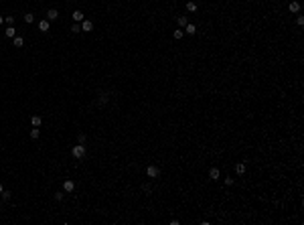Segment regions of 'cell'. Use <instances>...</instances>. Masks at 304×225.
I'll return each mask as SVG.
<instances>
[{
  "label": "cell",
  "mask_w": 304,
  "mask_h": 225,
  "mask_svg": "<svg viewBox=\"0 0 304 225\" xmlns=\"http://www.w3.org/2000/svg\"><path fill=\"white\" fill-rule=\"evenodd\" d=\"M71 154H73V158L81 160V158L85 156V146H83V144H77V146H73V148H71Z\"/></svg>",
  "instance_id": "obj_1"
},
{
  "label": "cell",
  "mask_w": 304,
  "mask_h": 225,
  "mask_svg": "<svg viewBox=\"0 0 304 225\" xmlns=\"http://www.w3.org/2000/svg\"><path fill=\"white\" fill-rule=\"evenodd\" d=\"M158 174H160V168H158V166H154V164H152V166H148V168H146V176H148V178H156Z\"/></svg>",
  "instance_id": "obj_2"
},
{
  "label": "cell",
  "mask_w": 304,
  "mask_h": 225,
  "mask_svg": "<svg viewBox=\"0 0 304 225\" xmlns=\"http://www.w3.org/2000/svg\"><path fill=\"white\" fill-rule=\"evenodd\" d=\"M81 31L83 33H91L93 31V23L91 21H81Z\"/></svg>",
  "instance_id": "obj_3"
},
{
  "label": "cell",
  "mask_w": 304,
  "mask_h": 225,
  "mask_svg": "<svg viewBox=\"0 0 304 225\" xmlns=\"http://www.w3.org/2000/svg\"><path fill=\"white\" fill-rule=\"evenodd\" d=\"M63 191H65V193H73V191H75V183L67 178V181L63 183Z\"/></svg>",
  "instance_id": "obj_4"
},
{
  "label": "cell",
  "mask_w": 304,
  "mask_h": 225,
  "mask_svg": "<svg viewBox=\"0 0 304 225\" xmlns=\"http://www.w3.org/2000/svg\"><path fill=\"white\" fill-rule=\"evenodd\" d=\"M288 10H290V12H294V14H296V12H300V2H296V0H292V2L288 4Z\"/></svg>",
  "instance_id": "obj_5"
},
{
  "label": "cell",
  "mask_w": 304,
  "mask_h": 225,
  "mask_svg": "<svg viewBox=\"0 0 304 225\" xmlns=\"http://www.w3.org/2000/svg\"><path fill=\"white\" fill-rule=\"evenodd\" d=\"M59 18V10L57 8H51L49 12H47V21H57Z\"/></svg>",
  "instance_id": "obj_6"
},
{
  "label": "cell",
  "mask_w": 304,
  "mask_h": 225,
  "mask_svg": "<svg viewBox=\"0 0 304 225\" xmlns=\"http://www.w3.org/2000/svg\"><path fill=\"white\" fill-rule=\"evenodd\" d=\"M176 23H178V29H184L189 25V18L186 16H176Z\"/></svg>",
  "instance_id": "obj_7"
},
{
  "label": "cell",
  "mask_w": 304,
  "mask_h": 225,
  "mask_svg": "<svg viewBox=\"0 0 304 225\" xmlns=\"http://www.w3.org/2000/svg\"><path fill=\"white\" fill-rule=\"evenodd\" d=\"M31 124H33V128H39V126L43 124V118H41V116H33V118H31Z\"/></svg>",
  "instance_id": "obj_8"
},
{
  "label": "cell",
  "mask_w": 304,
  "mask_h": 225,
  "mask_svg": "<svg viewBox=\"0 0 304 225\" xmlns=\"http://www.w3.org/2000/svg\"><path fill=\"white\" fill-rule=\"evenodd\" d=\"M71 18H73L75 23H81V21H83V12H81V10H75V12L71 14Z\"/></svg>",
  "instance_id": "obj_9"
},
{
  "label": "cell",
  "mask_w": 304,
  "mask_h": 225,
  "mask_svg": "<svg viewBox=\"0 0 304 225\" xmlns=\"http://www.w3.org/2000/svg\"><path fill=\"white\" fill-rule=\"evenodd\" d=\"M195 33H197V27H195V25H191V23H189V25H186V27H184V35H195Z\"/></svg>",
  "instance_id": "obj_10"
},
{
  "label": "cell",
  "mask_w": 304,
  "mask_h": 225,
  "mask_svg": "<svg viewBox=\"0 0 304 225\" xmlns=\"http://www.w3.org/2000/svg\"><path fill=\"white\" fill-rule=\"evenodd\" d=\"M39 31H41V33H47V31H49V21H41V23H39Z\"/></svg>",
  "instance_id": "obj_11"
},
{
  "label": "cell",
  "mask_w": 304,
  "mask_h": 225,
  "mask_svg": "<svg viewBox=\"0 0 304 225\" xmlns=\"http://www.w3.org/2000/svg\"><path fill=\"white\" fill-rule=\"evenodd\" d=\"M235 172L241 176V174H245V164L243 162H239V164H235Z\"/></svg>",
  "instance_id": "obj_12"
},
{
  "label": "cell",
  "mask_w": 304,
  "mask_h": 225,
  "mask_svg": "<svg viewBox=\"0 0 304 225\" xmlns=\"http://www.w3.org/2000/svg\"><path fill=\"white\" fill-rule=\"evenodd\" d=\"M4 35H6V37H8V39H14V37H16V31H14V27H8V29H6V33H4Z\"/></svg>",
  "instance_id": "obj_13"
},
{
  "label": "cell",
  "mask_w": 304,
  "mask_h": 225,
  "mask_svg": "<svg viewBox=\"0 0 304 225\" xmlns=\"http://www.w3.org/2000/svg\"><path fill=\"white\" fill-rule=\"evenodd\" d=\"M219 174H221V172H219V168H211V170H209V176H211V181L219 178Z\"/></svg>",
  "instance_id": "obj_14"
},
{
  "label": "cell",
  "mask_w": 304,
  "mask_h": 225,
  "mask_svg": "<svg viewBox=\"0 0 304 225\" xmlns=\"http://www.w3.org/2000/svg\"><path fill=\"white\" fill-rule=\"evenodd\" d=\"M172 37H174V39L178 41V39H182V37H184V31H182V29H176V31L172 33Z\"/></svg>",
  "instance_id": "obj_15"
},
{
  "label": "cell",
  "mask_w": 304,
  "mask_h": 225,
  "mask_svg": "<svg viewBox=\"0 0 304 225\" xmlns=\"http://www.w3.org/2000/svg\"><path fill=\"white\" fill-rule=\"evenodd\" d=\"M12 43H14V47H23V45H25V39H23V37H14Z\"/></svg>",
  "instance_id": "obj_16"
},
{
  "label": "cell",
  "mask_w": 304,
  "mask_h": 225,
  "mask_svg": "<svg viewBox=\"0 0 304 225\" xmlns=\"http://www.w3.org/2000/svg\"><path fill=\"white\" fill-rule=\"evenodd\" d=\"M186 10L189 12H197V2H186Z\"/></svg>",
  "instance_id": "obj_17"
},
{
  "label": "cell",
  "mask_w": 304,
  "mask_h": 225,
  "mask_svg": "<svg viewBox=\"0 0 304 225\" xmlns=\"http://www.w3.org/2000/svg\"><path fill=\"white\" fill-rule=\"evenodd\" d=\"M33 21H35V16H33L31 12H27V14H25V23H27V25H31Z\"/></svg>",
  "instance_id": "obj_18"
},
{
  "label": "cell",
  "mask_w": 304,
  "mask_h": 225,
  "mask_svg": "<svg viewBox=\"0 0 304 225\" xmlns=\"http://www.w3.org/2000/svg\"><path fill=\"white\" fill-rule=\"evenodd\" d=\"M71 33H75V35H77V33H81V25H79V23H75V25L71 27Z\"/></svg>",
  "instance_id": "obj_19"
},
{
  "label": "cell",
  "mask_w": 304,
  "mask_h": 225,
  "mask_svg": "<svg viewBox=\"0 0 304 225\" xmlns=\"http://www.w3.org/2000/svg\"><path fill=\"white\" fill-rule=\"evenodd\" d=\"M39 134H41V132H39L37 128H35V130H31V138H33V140H37V138H39Z\"/></svg>",
  "instance_id": "obj_20"
},
{
  "label": "cell",
  "mask_w": 304,
  "mask_h": 225,
  "mask_svg": "<svg viewBox=\"0 0 304 225\" xmlns=\"http://www.w3.org/2000/svg\"><path fill=\"white\" fill-rule=\"evenodd\" d=\"M10 197H12V193H10V191H2V199H4V201H8Z\"/></svg>",
  "instance_id": "obj_21"
},
{
  "label": "cell",
  "mask_w": 304,
  "mask_h": 225,
  "mask_svg": "<svg viewBox=\"0 0 304 225\" xmlns=\"http://www.w3.org/2000/svg\"><path fill=\"white\" fill-rule=\"evenodd\" d=\"M4 23H6L8 27H12V25H14V18H12V16H6V18H4Z\"/></svg>",
  "instance_id": "obj_22"
},
{
  "label": "cell",
  "mask_w": 304,
  "mask_h": 225,
  "mask_svg": "<svg viewBox=\"0 0 304 225\" xmlns=\"http://www.w3.org/2000/svg\"><path fill=\"white\" fill-rule=\"evenodd\" d=\"M85 140H87L85 134H79V136H77V142H79V144H85Z\"/></svg>",
  "instance_id": "obj_23"
},
{
  "label": "cell",
  "mask_w": 304,
  "mask_h": 225,
  "mask_svg": "<svg viewBox=\"0 0 304 225\" xmlns=\"http://www.w3.org/2000/svg\"><path fill=\"white\" fill-rule=\"evenodd\" d=\"M296 23H298V25L302 27V25H304V16H298V18H296Z\"/></svg>",
  "instance_id": "obj_24"
},
{
  "label": "cell",
  "mask_w": 304,
  "mask_h": 225,
  "mask_svg": "<svg viewBox=\"0 0 304 225\" xmlns=\"http://www.w3.org/2000/svg\"><path fill=\"white\" fill-rule=\"evenodd\" d=\"M55 199H57V201H63V193H55Z\"/></svg>",
  "instance_id": "obj_25"
},
{
  "label": "cell",
  "mask_w": 304,
  "mask_h": 225,
  "mask_svg": "<svg viewBox=\"0 0 304 225\" xmlns=\"http://www.w3.org/2000/svg\"><path fill=\"white\" fill-rule=\"evenodd\" d=\"M2 191H4V187H2V185H0V195H2Z\"/></svg>",
  "instance_id": "obj_26"
},
{
  "label": "cell",
  "mask_w": 304,
  "mask_h": 225,
  "mask_svg": "<svg viewBox=\"0 0 304 225\" xmlns=\"http://www.w3.org/2000/svg\"><path fill=\"white\" fill-rule=\"evenodd\" d=\"M2 23H4V16H0V25H2Z\"/></svg>",
  "instance_id": "obj_27"
}]
</instances>
